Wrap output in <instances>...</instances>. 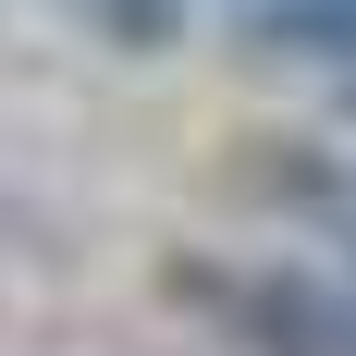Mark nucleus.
Wrapping results in <instances>:
<instances>
[{
  "instance_id": "f257e3e1",
  "label": "nucleus",
  "mask_w": 356,
  "mask_h": 356,
  "mask_svg": "<svg viewBox=\"0 0 356 356\" xmlns=\"http://www.w3.org/2000/svg\"><path fill=\"white\" fill-rule=\"evenodd\" d=\"M172 307L246 356H356V270H307V258H172L160 270Z\"/></svg>"
},
{
  "instance_id": "f03ea898",
  "label": "nucleus",
  "mask_w": 356,
  "mask_h": 356,
  "mask_svg": "<svg viewBox=\"0 0 356 356\" xmlns=\"http://www.w3.org/2000/svg\"><path fill=\"white\" fill-rule=\"evenodd\" d=\"M246 49H270V62H344L356 74V0H258Z\"/></svg>"
},
{
  "instance_id": "7ed1b4c3",
  "label": "nucleus",
  "mask_w": 356,
  "mask_h": 356,
  "mask_svg": "<svg viewBox=\"0 0 356 356\" xmlns=\"http://www.w3.org/2000/svg\"><path fill=\"white\" fill-rule=\"evenodd\" d=\"M62 13L86 37H111V49H136V62H160V49L184 37V0H62Z\"/></svg>"
},
{
  "instance_id": "20e7f679",
  "label": "nucleus",
  "mask_w": 356,
  "mask_h": 356,
  "mask_svg": "<svg viewBox=\"0 0 356 356\" xmlns=\"http://www.w3.org/2000/svg\"><path fill=\"white\" fill-rule=\"evenodd\" d=\"M344 270H356V234H344Z\"/></svg>"
}]
</instances>
